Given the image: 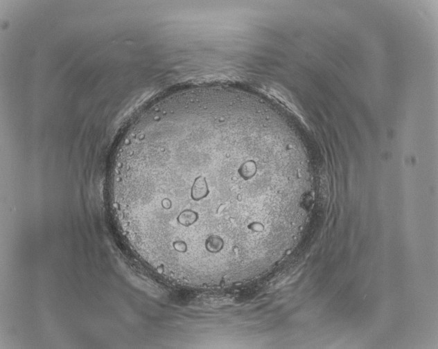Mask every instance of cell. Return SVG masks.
<instances>
[{"label": "cell", "mask_w": 438, "mask_h": 349, "mask_svg": "<svg viewBox=\"0 0 438 349\" xmlns=\"http://www.w3.org/2000/svg\"><path fill=\"white\" fill-rule=\"evenodd\" d=\"M256 130L250 116L225 105L165 98L144 110L122 138L110 175L131 244L175 268L199 247L218 253L234 242L243 204L261 180Z\"/></svg>", "instance_id": "6da1fadb"}]
</instances>
